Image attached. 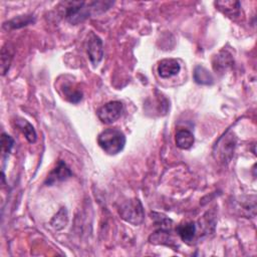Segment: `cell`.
Instances as JSON below:
<instances>
[{
	"instance_id": "3",
	"label": "cell",
	"mask_w": 257,
	"mask_h": 257,
	"mask_svg": "<svg viewBox=\"0 0 257 257\" xmlns=\"http://www.w3.org/2000/svg\"><path fill=\"white\" fill-rule=\"evenodd\" d=\"M236 147V138L230 131L225 133L215 144L213 148V157L223 165L230 163L234 156Z\"/></svg>"
},
{
	"instance_id": "13",
	"label": "cell",
	"mask_w": 257,
	"mask_h": 257,
	"mask_svg": "<svg viewBox=\"0 0 257 257\" xmlns=\"http://www.w3.org/2000/svg\"><path fill=\"white\" fill-rule=\"evenodd\" d=\"M215 5L229 17H237L239 15L240 3L238 1H218Z\"/></svg>"
},
{
	"instance_id": "11",
	"label": "cell",
	"mask_w": 257,
	"mask_h": 257,
	"mask_svg": "<svg viewBox=\"0 0 257 257\" xmlns=\"http://www.w3.org/2000/svg\"><path fill=\"white\" fill-rule=\"evenodd\" d=\"M150 242L154 244H164L167 246L173 247L175 240L172 235L168 233L167 230L160 228L158 231H156L150 236Z\"/></svg>"
},
{
	"instance_id": "4",
	"label": "cell",
	"mask_w": 257,
	"mask_h": 257,
	"mask_svg": "<svg viewBox=\"0 0 257 257\" xmlns=\"http://www.w3.org/2000/svg\"><path fill=\"white\" fill-rule=\"evenodd\" d=\"M119 214L128 223L138 226L143 223L145 219L144 207L139 199H130L121 204Z\"/></svg>"
},
{
	"instance_id": "14",
	"label": "cell",
	"mask_w": 257,
	"mask_h": 257,
	"mask_svg": "<svg viewBox=\"0 0 257 257\" xmlns=\"http://www.w3.org/2000/svg\"><path fill=\"white\" fill-rule=\"evenodd\" d=\"M194 80L198 84L211 85L214 83V77L212 73L205 67L198 65L194 69Z\"/></svg>"
},
{
	"instance_id": "1",
	"label": "cell",
	"mask_w": 257,
	"mask_h": 257,
	"mask_svg": "<svg viewBox=\"0 0 257 257\" xmlns=\"http://www.w3.org/2000/svg\"><path fill=\"white\" fill-rule=\"evenodd\" d=\"M113 4L111 1H69L64 3V16L69 23L76 25L92 14L107 11Z\"/></svg>"
},
{
	"instance_id": "19",
	"label": "cell",
	"mask_w": 257,
	"mask_h": 257,
	"mask_svg": "<svg viewBox=\"0 0 257 257\" xmlns=\"http://www.w3.org/2000/svg\"><path fill=\"white\" fill-rule=\"evenodd\" d=\"M68 218H67V211L65 208H61L59 210V212L52 218L50 224L53 228H55L56 230H60L62 228H64L67 224Z\"/></svg>"
},
{
	"instance_id": "6",
	"label": "cell",
	"mask_w": 257,
	"mask_h": 257,
	"mask_svg": "<svg viewBox=\"0 0 257 257\" xmlns=\"http://www.w3.org/2000/svg\"><path fill=\"white\" fill-rule=\"evenodd\" d=\"M87 51L93 65L98 66L104 56V47L102 39L94 32L89 35L87 42Z\"/></svg>"
},
{
	"instance_id": "17",
	"label": "cell",
	"mask_w": 257,
	"mask_h": 257,
	"mask_svg": "<svg viewBox=\"0 0 257 257\" xmlns=\"http://www.w3.org/2000/svg\"><path fill=\"white\" fill-rule=\"evenodd\" d=\"M63 95L65 99L70 102L71 104H77L82 99V93L77 89H74L71 83H66L62 87Z\"/></svg>"
},
{
	"instance_id": "10",
	"label": "cell",
	"mask_w": 257,
	"mask_h": 257,
	"mask_svg": "<svg viewBox=\"0 0 257 257\" xmlns=\"http://www.w3.org/2000/svg\"><path fill=\"white\" fill-rule=\"evenodd\" d=\"M175 141L178 148L182 150H188L193 146L195 139H194V135L190 131L179 130L176 134Z\"/></svg>"
},
{
	"instance_id": "18",
	"label": "cell",
	"mask_w": 257,
	"mask_h": 257,
	"mask_svg": "<svg viewBox=\"0 0 257 257\" xmlns=\"http://www.w3.org/2000/svg\"><path fill=\"white\" fill-rule=\"evenodd\" d=\"M13 58V51L8 47V44L4 45L1 50V73L5 75L10 67L11 60Z\"/></svg>"
},
{
	"instance_id": "20",
	"label": "cell",
	"mask_w": 257,
	"mask_h": 257,
	"mask_svg": "<svg viewBox=\"0 0 257 257\" xmlns=\"http://www.w3.org/2000/svg\"><path fill=\"white\" fill-rule=\"evenodd\" d=\"M13 145H14L13 139L9 135H6L5 133H3L1 135V152L3 157L9 155Z\"/></svg>"
},
{
	"instance_id": "9",
	"label": "cell",
	"mask_w": 257,
	"mask_h": 257,
	"mask_svg": "<svg viewBox=\"0 0 257 257\" xmlns=\"http://www.w3.org/2000/svg\"><path fill=\"white\" fill-rule=\"evenodd\" d=\"M15 126L24 135V137L30 144H33L36 142V139H37L36 132L33 126L29 122H27L24 119H17L15 120Z\"/></svg>"
},
{
	"instance_id": "16",
	"label": "cell",
	"mask_w": 257,
	"mask_h": 257,
	"mask_svg": "<svg viewBox=\"0 0 257 257\" xmlns=\"http://www.w3.org/2000/svg\"><path fill=\"white\" fill-rule=\"evenodd\" d=\"M233 60L231 54L226 51H221L218 55L215 56L213 61V67L216 71H224L227 67L232 65Z\"/></svg>"
},
{
	"instance_id": "2",
	"label": "cell",
	"mask_w": 257,
	"mask_h": 257,
	"mask_svg": "<svg viewBox=\"0 0 257 257\" xmlns=\"http://www.w3.org/2000/svg\"><path fill=\"white\" fill-rule=\"evenodd\" d=\"M98 143L108 155L114 156L119 154L125 148L126 137L121 130L110 128L99 135Z\"/></svg>"
},
{
	"instance_id": "7",
	"label": "cell",
	"mask_w": 257,
	"mask_h": 257,
	"mask_svg": "<svg viewBox=\"0 0 257 257\" xmlns=\"http://www.w3.org/2000/svg\"><path fill=\"white\" fill-rule=\"evenodd\" d=\"M71 175H72L71 171L66 166V164L63 161H59L58 164L56 165V167L51 171L49 175L47 176L45 184L47 186L54 185L55 183L62 182L64 180L68 179L69 177H71Z\"/></svg>"
},
{
	"instance_id": "12",
	"label": "cell",
	"mask_w": 257,
	"mask_h": 257,
	"mask_svg": "<svg viewBox=\"0 0 257 257\" xmlns=\"http://www.w3.org/2000/svg\"><path fill=\"white\" fill-rule=\"evenodd\" d=\"M176 231L178 233V235L180 236V238L182 239V241L186 242V243H190L191 241H193L195 234H196V225L194 222H188V223H184L179 225L176 228Z\"/></svg>"
},
{
	"instance_id": "15",
	"label": "cell",
	"mask_w": 257,
	"mask_h": 257,
	"mask_svg": "<svg viewBox=\"0 0 257 257\" xmlns=\"http://www.w3.org/2000/svg\"><path fill=\"white\" fill-rule=\"evenodd\" d=\"M34 18L32 15H19L14 17L13 19L7 21L4 23V28H12V29H17V28H21L24 26H27L29 24L34 23Z\"/></svg>"
},
{
	"instance_id": "8",
	"label": "cell",
	"mask_w": 257,
	"mask_h": 257,
	"mask_svg": "<svg viewBox=\"0 0 257 257\" xmlns=\"http://www.w3.org/2000/svg\"><path fill=\"white\" fill-rule=\"evenodd\" d=\"M181 66L179 62L174 58H166L159 62L158 73L163 78L172 77L180 71Z\"/></svg>"
},
{
	"instance_id": "5",
	"label": "cell",
	"mask_w": 257,
	"mask_h": 257,
	"mask_svg": "<svg viewBox=\"0 0 257 257\" xmlns=\"http://www.w3.org/2000/svg\"><path fill=\"white\" fill-rule=\"evenodd\" d=\"M124 112V105L122 102L119 101H113L105 106H103L98 111V117L99 119L107 125L113 124L116 121H118Z\"/></svg>"
}]
</instances>
